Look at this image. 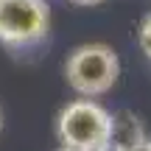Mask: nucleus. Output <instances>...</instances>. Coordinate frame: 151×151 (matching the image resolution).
Wrapping results in <instances>:
<instances>
[{
  "mask_svg": "<svg viewBox=\"0 0 151 151\" xmlns=\"http://www.w3.org/2000/svg\"><path fill=\"white\" fill-rule=\"evenodd\" d=\"M115 118L92 98H76L56 118V134L62 148L101 151L112 143Z\"/></svg>",
  "mask_w": 151,
  "mask_h": 151,
  "instance_id": "f257e3e1",
  "label": "nucleus"
},
{
  "mask_svg": "<svg viewBox=\"0 0 151 151\" xmlns=\"http://www.w3.org/2000/svg\"><path fill=\"white\" fill-rule=\"evenodd\" d=\"M120 76V62L115 48L104 42L78 45L65 62V78L81 98H98L115 87Z\"/></svg>",
  "mask_w": 151,
  "mask_h": 151,
  "instance_id": "f03ea898",
  "label": "nucleus"
},
{
  "mask_svg": "<svg viewBox=\"0 0 151 151\" xmlns=\"http://www.w3.org/2000/svg\"><path fill=\"white\" fill-rule=\"evenodd\" d=\"M50 34V6L45 0H0V45L28 50Z\"/></svg>",
  "mask_w": 151,
  "mask_h": 151,
  "instance_id": "7ed1b4c3",
  "label": "nucleus"
},
{
  "mask_svg": "<svg viewBox=\"0 0 151 151\" xmlns=\"http://www.w3.org/2000/svg\"><path fill=\"white\" fill-rule=\"evenodd\" d=\"M137 42H140V50L146 53V59L151 65V14L140 22V28H137Z\"/></svg>",
  "mask_w": 151,
  "mask_h": 151,
  "instance_id": "20e7f679",
  "label": "nucleus"
},
{
  "mask_svg": "<svg viewBox=\"0 0 151 151\" xmlns=\"http://www.w3.org/2000/svg\"><path fill=\"white\" fill-rule=\"evenodd\" d=\"M123 151H151V140L148 137H140V140H134V143H126Z\"/></svg>",
  "mask_w": 151,
  "mask_h": 151,
  "instance_id": "39448f33",
  "label": "nucleus"
},
{
  "mask_svg": "<svg viewBox=\"0 0 151 151\" xmlns=\"http://www.w3.org/2000/svg\"><path fill=\"white\" fill-rule=\"evenodd\" d=\"M70 3H76V6H98L104 0H70Z\"/></svg>",
  "mask_w": 151,
  "mask_h": 151,
  "instance_id": "423d86ee",
  "label": "nucleus"
},
{
  "mask_svg": "<svg viewBox=\"0 0 151 151\" xmlns=\"http://www.w3.org/2000/svg\"><path fill=\"white\" fill-rule=\"evenodd\" d=\"M59 151H76V148H59Z\"/></svg>",
  "mask_w": 151,
  "mask_h": 151,
  "instance_id": "0eeeda50",
  "label": "nucleus"
},
{
  "mask_svg": "<svg viewBox=\"0 0 151 151\" xmlns=\"http://www.w3.org/2000/svg\"><path fill=\"white\" fill-rule=\"evenodd\" d=\"M0 129H3V118H0Z\"/></svg>",
  "mask_w": 151,
  "mask_h": 151,
  "instance_id": "6e6552de",
  "label": "nucleus"
}]
</instances>
